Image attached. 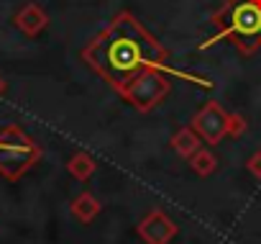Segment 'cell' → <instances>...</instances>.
I'll list each match as a JSON object with an SVG mask.
<instances>
[{
    "instance_id": "cell-1",
    "label": "cell",
    "mask_w": 261,
    "mask_h": 244,
    "mask_svg": "<svg viewBox=\"0 0 261 244\" xmlns=\"http://www.w3.org/2000/svg\"><path fill=\"white\" fill-rule=\"evenodd\" d=\"M82 62L95 75H100L115 93H120L128 82H134L146 70H159L167 72L169 77L213 87V82H207L205 77L172 67L167 47L159 44L146 31V26L128 11L113 16V21L87 41V47L82 49Z\"/></svg>"
},
{
    "instance_id": "cell-2",
    "label": "cell",
    "mask_w": 261,
    "mask_h": 244,
    "mask_svg": "<svg viewBox=\"0 0 261 244\" xmlns=\"http://www.w3.org/2000/svg\"><path fill=\"white\" fill-rule=\"evenodd\" d=\"M210 24L215 31L200 41V52L220 41H230L241 57H251L261 49V0H225L210 16Z\"/></svg>"
},
{
    "instance_id": "cell-3",
    "label": "cell",
    "mask_w": 261,
    "mask_h": 244,
    "mask_svg": "<svg viewBox=\"0 0 261 244\" xmlns=\"http://www.w3.org/2000/svg\"><path fill=\"white\" fill-rule=\"evenodd\" d=\"M41 157V149L34 139H29L21 129L11 126L0 134V172L8 180H18L26 170H31Z\"/></svg>"
},
{
    "instance_id": "cell-4",
    "label": "cell",
    "mask_w": 261,
    "mask_h": 244,
    "mask_svg": "<svg viewBox=\"0 0 261 244\" xmlns=\"http://www.w3.org/2000/svg\"><path fill=\"white\" fill-rule=\"evenodd\" d=\"M172 90L169 75L159 72V70H146L144 75H139L134 82H128L118 95L139 113H151Z\"/></svg>"
},
{
    "instance_id": "cell-5",
    "label": "cell",
    "mask_w": 261,
    "mask_h": 244,
    "mask_svg": "<svg viewBox=\"0 0 261 244\" xmlns=\"http://www.w3.org/2000/svg\"><path fill=\"white\" fill-rule=\"evenodd\" d=\"M195 134L202 139V144H220L228 137V110L218 100H207L190 121Z\"/></svg>"
},
{
    "instance_id": "cell-6",
    "label": "cell",
    "mask_w": 261,
    "mask_h": 244,
    "mask_svg": "<svg viewBox=\"0 0 261 244\" xmlns=\"http://www.w3.org/2000/svg\"><path fill=\"white\" fill-rule=\"evenodd\" d=\"M177 231H179V226H177L162 208L149 211V213L139 221V226H136V234H139L146 244H169V241L177 236Z\"/></svg>"
},
{
    "instance_id": "cell-7",
    "label": "cell",
    "mask_w": 261,
    "mask_h": 244,
    "mask_svg": "<svg viewBox=\"0 0 261 244\" xmlns=\"http://www.w3.org/2000/svg\"><path fill=\"white\" fill-rule=\"evenodd\" d=\"M16 24H18L29 36H36V34H41V31L49 26V16H46L44 8L29 3V6H23V11L16 16Z\"/></svg>"
},
{
    "instance_id": "cell-8",
    "label": "cell",
    "mask_w": 261,
    "mask_h": 244,
    "mask_svg": "<svg viewBox=\"0 0 261 244\" xmlns=\"http://www.w3.org/2000/svg\"><path fill=\"white\" fill-rule=\"evenodd\" d=\"M169 144H172L174 154H179L182 160H190L195 152H200V149H202V139L195 134V129H192V126H182L179 131H174V134H172V139H169Z\"/></svg>"
},
{
    "instance_id": "cell-9",
    "label": "cell",
    "mask_w": 261,
    "mask_h": 244,
    "mask_svg": "<svg viewBox=\"0 0 261 244\" xmlns=\"http://www.w3.org/2000/svg\"><path fill=\"white\" fill-rule=\"evenodd\" d=\"M100 211H102V206H100V201H97L90 190L80 193V195L72 201V216H74L80 224H92V221L100 216Z\"/></svg>"
},
{
    "instance_id": "cell-10",
    "label": "cell",
    "mask_w": 261,
    "mask_h": 244,
    "mask_svg": "<svg viewBox=\"0 0 261 244\" xmlns=\"http://www.w3.org/2000/svg\"><path fill=\"white\" fill-rule=\"evenodd\" d=\"M95 170H97V162L92 160V154L90 152H74L72 157H69V162H67V172L74 178V180H90L92 175H95Z\"/></svg>"
},
{
    "instance_id": "cell-11",
    "label": "cell",
    "mask_w": 261,
    "mask_h": 244,
    "mask_svg": "<svg viewBox=\"0 0 261 244\" xmlns=\"http://www.w3.org/2000/svg\"><path fill=\"white\" fill-rule=\"evenodd\" d=\"M190 167H192V172L195 175H200V178H210L215 170H218V160H215V154L210 152V149H200V152H195L192 157H190Z\"/></svg>"
},
{
    "instance_id": "cell-12",
    "label": "cell",
    "mask_w": 261,
    "mask_h": 244,
    "mask_svg": "<svg viewBox=\"0 0 261 244\" xmlns=\"http://www.w3.org/2000/svg\"><path fill=\"white\" fill-rule=\"evenodd\" d=\"M246 129H248L246 118H243L241 113H230V110H228V137L238 139V137L246 134Z\"/></svg>"
},
{
    "instance_id": "cell-13",
    "label": "cell",
    "mask_w": 261,
    "mask_h": 244,
    "mask_svg": "<svg viewBox=\"0 0 261 244\" xmlns=\"http://www.w3.org/2000/svg\"><path fill=\"white\" fill-rule=\"evenodd\" d=\"M246 170H248L256 180H261V149H258V152H253V154L246 160Z\"/></svg>"
}]
</instances>
